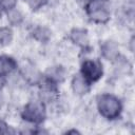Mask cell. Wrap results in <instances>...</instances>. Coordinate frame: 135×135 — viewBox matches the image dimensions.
Returning a JSON list of instances; mask_svg holds the SVG:
<instances>
[{
	"label": "cell",
	"mask_w": 135,
	"mask_h": 135,
	"mask_svg": "<svg viewBox=\"0 0 135 135\" xmlns=\"http://www.w3.org/2000/svg\"><path fill=\"white\" fill-rule=\"evenodd\" d=\"M99 110L107 117H115L120 111V104L117 99L112 96H102L99 101Z\"/></svg>",
	"instance_id": "obj_1"
},
{
	"label": "cell",
	"mask_w": 135,
	"mask_h": 135,
	"mask_svg": "<svg viewBox=\"0 0 135 135\" xmlns=\"http://www.w3.org/2000/svg\"><path fill=\"white\" fill-rule=\"evenodd\" d=\"M102 74V66L97 61L88 60L82 64V77L85 80L96 81Z\"/></svg>",
	"instance_id": "obj_2"
},
{
	"label": "cell",
	"mask_w": 135,
	"mask_h": 135,
	"mask_svg": "<svg viewBox=\"0 0 135 135\" xmlns=\"http://www.w3.org/2000/svg\"><path fill=\"white\" fill-rule=\"evenodd\" d=\"M24 119H27L32 122H39L43 120V105L39 103H30L24 110Z\"/></svg>",
	"instance_id": "obj_3"
},
{
	"label": "cell",
	"mask_w": 135,
	"mask_h": 135,
	"mask_svg": "<svg viewBox=\"0 0 135 135\" xmlns=\"http://www.w3.org/2000/svg\"><path fill=\"white\" fill-rule=\"evenodd\" d=\"M15 69V61L8 57H0V76H3Z\"/></svg>",
	"instance_id": "obj_4"
}]
</instances>
